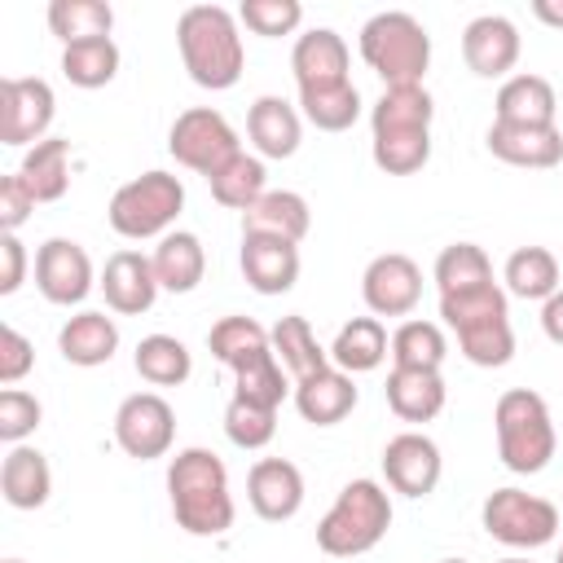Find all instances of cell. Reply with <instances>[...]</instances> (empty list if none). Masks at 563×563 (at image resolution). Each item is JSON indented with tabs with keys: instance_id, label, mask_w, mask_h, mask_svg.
<instances>
[{
	"instance_id": "6da1fadb",
	"label": "cell",
	"mask_w": 563,
	"mask_h": 563,
	"mask_svg": "<svg viewBox=\"0 0 563 563\" xmlns=\"http://www.w3.org/2000/svg\"><path fill=\"white\" fill-rule=\"evenodd\" d=\"M167 497H172L176 523L189 537H224L238 519V506L229 493V471L202 444H189L167 462Z\"/></svg>"
},
{
	"instance_id": "7a4b0ae2",
	"label": "cell",
	"mask_w": 563,
	"mask_h": 563,
	"mask_svg": "<svg viewBox=\"0 0 563 563\" xmlns=\"http://www.w3.org/2000/svg\"><path fill=\"white\" fill-rule=\"evenodd\" d=\"M176 48H180L189 79L211 92L233 88L246 70L238 13H229L224 4H189L176 18Z\"/></svg>"
},
{
	"instance_id": "3957f363",
	"label": "cell",
	"mask_w": 563,
	"mask_h": 563,
	"mask_svg": "<svg viewBox=\"0 0 563 563\" xmlns=\"http://www.w3.org/2000/svg\"><path fill=\"white\" fill-rule=\"evenodd\" d=\"M440 321L457 334V352L479 369H497L515 356L510 299L497 282L457 290V295H440Z\"/></svg>"
},
{
	"instance_id": "277c9868",
	"label": "cell",
	"mask_w": 563,
	"mask_h": 563,
	"mask_svg": "<svg viewBox=\"0 0 563 563\" xmlns=\"http://www.w3.org/2000/svg\"><path fill=\"white\" fill-rule=\"evenodd\" d=\"M391 528V497L378 479H352L339 488L334 506L317 523V545L330 559L369 554Z\"/></svg>"
},
{
	"instance_id": "5b68a950",
	"label": "cell",
	"mask_w": 563,
	"mask_h": 563,
	"mask_svg": "<svg viewBox=\"0 0 563 563\" xmlns=\"http://www.w3.org/2000/svg\"><path fill=\"white\" fill-rule=\"evenodd\" d=\"M493 427H497V457L515 475H537L550 466L559 440L550 422V405L532 387H510L493 405Z\"/></svg>"
},
{
	"instance_id": "8992f818",
	"label": "cell",
	"mask_w": 563,
	"mask_h": 563,
	"mask_svg": "<svg viewBox=\"0 0 563 563\" xmlns=\"http://www.w3.org/2000/svg\"><path fill=\"white\" fill-rule=\"evenodd\" d=\"M361 57L383 79V88L422 84L431 66V35L427 26L405 9H383L361 26Z\"/></svg>"
},
{
	"instance_id": "52a82bcc",
	"label": "cell",
	"mask_w": 563,
	"mask_h": 563,
	"mask_svg": "<svg viewBox=\"0 0 563 563\" xmlns=\"http://www.w3.org/2000/svg\"><path fill=\"white\" fill-rule=\"evenodd\" d=\"M185 211V185L172 172H141L128 185L114 189L106 216L110 229L128 242H145V238H167L176 216Z\"/></svg>"
},
{
	"instance_id": "ba28073f",
	"label": "cell",
	"mask_w": 563,
	"mask_h": 563,
	"mask_svg": "<svg viewBox=\"0 0 563 563\" xmlns=\"http://www.w3.org/2000/svg\"><path fill=\"white\" fill-rule=\"evenodd\" d=\"M479 523L493 541L510 545V550H537L550 545L559 532V506L523 493V488H493L479 506Z\"/></svg>"
},
{
	"instance_id": "9c48e42d",
	"label": "cell",
	"mask_w": 563,
	"mask_h": 563,
	"mask_svg": "<svg viewBox=\"0 0 563 563\" xmlns=\"http://www.w3.org/2000/svg\"><path fill=\"white\" fill-rule=\"evenodd\" d=\"M167 150L180 167L198 172V176H216L220 167H229L238 154H242V141L233 132V123L211 110V106H189L176 114L172 132H167Z\"/></svg>"
},
{
	"instance_id": "30bf717a",
	"label": "cell",
	"mask_w": 563,
	"mask_h": 563,
	"mask_svg": "<svg viewBox=\"0 0 563 563\" xmlns=\"http://www.w3.org/2000/svg\"><path fill=\"white\" fill-rule=\"evenodd\" d=\"M176 440V409L158 396V391H132L119 400L114 409V444L136 457V462H150V457H163Z\"/></svg>"
},
{
	"instance_id": "8fae6325",
	"label": "cell",
	"mask_w": 563,
	"mask_h": 563,
	"mask_svg": "<svg viewBox=\"0 0 563 563\" xmlns=\"http://www.w3.org/2000/svg\"><path fill=\"white\" fill-rule=\"evenodd\" d=\"M57 114V97L40 75H9L0 84V141L4 145H40Z\"/></svg>"
},
{
	"instance_id": "7c38bea8",
	"label": "cell",
	"mask_w": 563,
	"mask_h": 563,
	"mask_svg": "<svg viewBox=\"0 0 563 563\" xmlns=\"http://www.w3.org/2000/svg\"><path fill=\"white\" fill-rule=\"evenodd\" d=\"M35 286L57 308L84 303L88 290L97 286L88 251L75 238H48V242H40V251H35Z\"/></svg>"
},
{
	"instance_id": "4fadbf2b",
	"label": "cell",
	"mask_w": 563,
	"mask_h": 563,
	"mask_svg": "<svg viewBox=\"0 0 563 563\" xmlns=\"http://www.w3.org/2000/svg\"><path fill=\"white\" fill-rule=\"evenodd\" d=\"M444 475L440 444L422 431H400L383 444V479L400 497H431Z\"/></svg>"
},
{
	"instance_id": "5bb4252c",
	"label": "cell",
	"mask_w": 563,
	"mask_h": 563,
	"mask_svg": "<svg viewBox=\"0 0 563 563\" xmlns=\"http://www.w3.org/2000/svg\"><path fill=\"white\" fill-rule=\"evenodd\" d=\"M361 299L374 317H409L422 299V268L400 251L374 255L361 273Z\"/></svg>"
},
{
	"instance_id": "9a60e30c",
	"label": "cell",
	"mask_w": 563,
	"mask_h": 563,
	"mask_svg": "<svg viewBox=\"0 0 563 563\" xmlns=\"http://www.w3.org/2000/svg\"><path fill=\"white\" fill-rule=\"evenodd\" d=\"M519 26L506 13H479L466 22L462 31V57L471 66V75L479 79H501L515 70L519 62Z\"/></svg>"
},
{
	"instance_id": "2e32d148",
	"label": "cell",
	"mask_w": 563,
	"mask_h": 563,
	"mask_svg": "<svg viewBox=\"0 0 563 563\" xmlns=\"http://www.w3.org/2000/svg\"><path fill=\"white\" fill-rule=\"evenodd\" d=\"M97 286H101V295H106V308L119 312V317H141V312H150L154 299H158V290H163L158 277H154L150 255H141V251H132V246H123V251H114V255L106 260Z\"/></svg>"
},
{
	"instance_id": "e0dca14e",
	"label": "cell",
	"mask_w": 563,
	"mask_h": 563,
	"mask_svg": "<svg viewBox=\"0 0 563 563\" xmlns=\"http://www.w3.org/2000/svg\"><path fill=\"white\" fill-rule=\"evenodd\" d=\"M246 501L264 523H286L303 506V471L290 457H260L246 471Z\"/></svg>"
},
{
	"instance_id": "ac0fdd59",
	"label": "cell",
	"mask_w": 563,
	"mask_h": 563,
	"mask_svg": "<svg viewBox=\"0 0 563 563\" xmlns=\"http://www.w3.org/2000/svg\"><path fill=\"white\" fill-rule=\"evenodd\" d=\"M238 268H242L251 290L286 295L299 282V246L286 242V238H268V233H242Z\"/></svg>"
},
{
	"instance_id": "d6986e66",
	"label": "cell",
	"mask_w": 563,
	"mask_h": 563,
	"mask_svg": "<svg viewBox=\"0 0 563 563\" xmlns=\"http://www.w3.org/2000/svg\"><path fill=\"white\" fill-rule=\"evenodd\" d=\"M347 62H352V53H347L343 35L330 31V26H312V31H303V35L295 40V48H290V70H295L299 92H308V88L352 84V79H347Z\"/></svg>"
},
{
	"instance_id": "ffe728a7",
	"label": "cell",
	"mask_w": 563,
	"mask_h": 563,
	"mask_svg": "<svg viewBox=\"0 0 563 563\" xmlns=\"http://www.w3.org/2000/svg\"><path fill=\"white\" fill-rule=\"evenodd\" d=\"M484 145L493 158L510 163V167H559L563 163V132L554 123L532 128V123H488Z\"/></svg>"
},
{
	"instance_id": "44dd1931",
	"label": "cell",
	"mask_w": 563,
	"mask_h": 563,
	"mask_svg": "<svg viewBox=\"0 0 563 563\" xmlns=\"http://www.w3.org/2000/svg\"><path fill=\"white\" fill-rule=\"evenodd\" d=\"M356 400H361V391H356L352 374H343L339 365H325V369H317V374H308V378L295 383V409L312 427L343 422L356 409Z\"/></svg>"
},
{
	"instance_id": "7402d4cb",
	"label": "cell",
	"mask_w": 563,
	"mask_h": 563,
	"mask_svg": "<svg viewBox=\"0 0 563 563\" xmlns=\"http://www.w3.org/2000/svg\"><path fill=\"white\" fill-rule=\"evenodd\" d=\"M246 136L260 158H290L303 141V114L286 97H255L246 110Z\"/></svg>"
},
{
	"instance_id": "603a6c76",
	"label": "cell",
	"mask_w": 563,
	"mask_h": 563,
	"mask_svg": "<svg viewBox=\"0 0 563 563\" xmlns=\"http://www.w3.org/2000/svg\"><path fill=\"white\" fill-rule=\"evenodd\" d=\"M57 352L70 365H79V369L106 365L119 352V325H114V317H106L97 308H84V312L66 317L62 330H57Z\"/></svg>"
},
{
	"instance_id": "cb8c5ba5",
	"label": "cell",
	"mask_w": 563,
	"mask_h": 563,
	"mask_svg": "<svg viewBox=\"0 0 563 563\" xmlns=\"http://www.w3.org/2000/svg\"><path fill=\"white\" fill-rule=\"evenodd\" d=\"M0 493L13 510H40L53 493L48 457L35 444H9V453L0 462Z\"/></svg>"
},
{
	"instance_id": "d4e9b609",
	"label": "cell",
	"mask_w": 563,
	"mask_h": 563,
	"mask_svg": "<svg viewBox=\"0 0 563 563\" xmlns=\"http://www.w3.org/2000/svg\"><path fill=\"white\" fill-rule=\"evenodd\" d=\"M383 391H387V409L400 422H431V418H440V409L449 400L440 369H396L391 365Z\"/></svg>"
},
{
	"instance_id": "484cf974",
	"label": "cell",
	"mask_w": 563,
	"mask_h": 563,
	"mask_svg": "<svg viewBox=\"0 0 563 563\" xmlns=\"http://www.w3.org/2000/svg\"><path fill=\"white\" fill-rule=\"evenodd\" d=\"M493 106H497V123H532V128H545V123H554L559 97H554V84L545 75L519 70V75H510L497 88V101Z\"/></svg>"
},
{
	"instance_id": "4316f807",
	"label": "cell",
	"mask_w": 563,
	"mask_h": 563,
	"mask_svg": "<svg viewBox=\"0 0 563 563\" xmlns=\"http://www.w3.org/2000/svg\"><path fill=\"white\" fill-rule=\"evenodd\" d=\"M308 229H312V211H308V198L295 189H268L251 211H242V233H268L299 246Z\"/></svg>"
},
{
	"instance_id": "83f0119b",
	"label": "cell",
	"mask_w": 563,
	"mask_h": 563,
	"mask_svg": "<svg viewBox=\"0 0 563 563\" xmlns=\"http://www.w3.org/2000/svg\"><path fill=\"white\" fill-rule=\"evenodd\" d=\"M150 264H154V277H158L163 290H172V295H189V290L202 282V273H207V251H202L198 233H189V229H172L167 238H158Z\"/></svg>"
},
{
	"instance_id": "f1b7e54d",
	"label": "cell",
	"mask_w": 563,
	"mask_h": 563,
	"mask_svg": "<svg viewBox=\"0 0 563 563\" xmlns=\"http://www.w3.org/2000/svg\"><path fill=\"white\" fill-rule=\"evenodd\" d=\"M391 356V339L383 330L378 317H352L339 325L334 343H330V365H339L343 374H369Z\"/></svg>"
},
{
	"instance_id": "f546056e",
	"label": "cell",
	"mask_w": 563,
	"mask_h": 563,
	"mask_svg": "<svg viewBox=\"0 0 563 563\" xmlns=\"http://www.w3.org/2000/svg\"><path fill=\"white\" fill-rule=\"evenodd\" d=\"M18 176L35 194V202H57L70 189V141L66 136H44L22 154Z\"/></svg>"
},
{
	"instance_id": "4dcf8cb0",
	"label": "cell",
	"mask_w": 563,
	"mask_h": 563,
	"mask_svg": "<svg viewBox=\"0 0 563 563\" xmlns=\"http://www.w3.org/2000/svg\"><path fill=\"white\" fill-rule=\"evenodd\" d=\"M268 343H273V356L282 361V369H286L295 383L330 365V347H321V343H317V334H312L308 317H299V312L282 317V321L268 330Z\"/></svg>"
},
{
	"instance_id": "1f68e13d",
	"label": "cell",
	"mask_w": 563,
	"mask_h": 563,
	"mask_svg": "<svg viewBox=\"0 0 563 563\" xmlns=\"http://www.w3.org/2000/svg\"><path fill=\"white\" fill-rule=\"evenodd\" d=\"M501 282L510 295L519 299H550L554 290H563L559 282V260L550 246H519L506 255V268H501Z\"/></svg>"
},
{
	"instance_id": "d6a6232c",
	"label": "cell",
	"mask_w": 563,
	"mask_h": 563,
	"mask_svg": "<svg viewBox=\"0 0 563 563\" xmlns=\"http://www.w3.org/2000/svg\"><path fill=\"white\" fill-rule=\"evenodd\" d=\"M132 365L150 387H180L194 374V356L176 334H145L136 343Z\"/></svg>"
},
{
	"instance_id": "836d02e7",
	"label": "cell",
	"mask_w": 563,
	"mask_h": 563,
	"mask_svg": "<svg viewBox=\"0 0 563 563\" xmlns=\"http://www.w3.org/2000/svg\"><path fill=\"white\" fill-rule=\"evenodd\" d=\"M286 391H295V387H290V374L282 369V361L273 356V343L233 365V396L277 409L286 400Z\"/></svg>"
},
{
	"instance_id": "e575fe53",
	"label": "cell",
	"mask_w": 563,
	"mask_h": 563,
	"mask_svg": "<svg viewBox=\"0 0 563 563\" xmlns=\"http://www.w3.org/2000/svg\"><path fill=\"white\" fill-rule=\"evenodd\" d=\"M114 26V9L106 0H53L48 4V31L66 44H84V40H110Z\"/></svg>"
},
{
	"instance_id": "d590c367",
	"label": "cell",
	"mask_w": 563,
	"mask_h": 563,
	"mask_svg": "<svg viewBox=\"0 0 563 563\" xmlns=\"http://www.w3.org/2000/svg\"><path fill=\"white\" fill-rule=\"evenodd\" d=\"M369 154H374V167L378 172H387V176H413L431 158V128H387V132H374Z\"/></svg>"
},
{
	"instance_id": "8d00e7d4",
	"label": "cell",
	"mask_w": 563,
	"mask_h": 563,
	"mask_svg": "<svg viewBox=\"0 0 563 563\" xmlns=\"http://www.w3.org/2000/svg\"><path fill=\"white\" fill-rule=\"evenodd\" d=\"M211 198L229 211H251L268 194V167L260 154H238L229 167H220L211 180Z\"/></svg>"
},
{
	"instance_id": "74e56055",
	"label": "cell",
	"mask_w": 563,
	"mask_h": 563,
	"mask_svg": "<svg viewBox=\"0 0 563 563\" xmlns=\"http://www.w3.org/2000/svg\"><path fill=\"white\" fill-rule=\"evenodd\" d=\"M449 356V339L435 321H400L391 330V365L396 369H440Z\"/></svg>"
},
{
	"instance_id": "f35d334b",
	"label": "cell",
	"mask_w": 563,
	"mask_h": 563,
	"mask_svg": "<svg viewBox=\"0 0 563 563\" xmlns=\"http://www.w3.org/2000/svg\"><path fill=\"white\" fill-rule=\"evenodd\" d=\"M435 119V101L422 84H405V88H383V97L369 110V132H387V128H431Z\"/></svg>"
},
{
	"instance_id": "ab89813d",
	"label": "cell",
	"mask_w": 563,
	"mask_h": 563,
	"mask_svg": "<svg viewBox=\"0 0 563 563\" xmlns=\"http://www.w3.org/2000/svg\"><path fill=\"white\" fill-rule=\"evenodd\" d=\"M299 114L317 132H347L361 119V92H356V84L308 88V92H299Z\"/></svg>"
},
{
	"instance_id": "60d3db41",
	"label": "cell",
	"mask_w": 563,
	"mask_h": 563,
	"mask_svg": "<svg viewBox=\"0 0 563 563\" xmlns=\"http://www.w3.org/2000/svg\"><path fill=\"white\" fill-rule=\"evenodd\" d=\"M435 286L440 295H457V290H475V286H488L493 282V264L484 255V246L475 242H449L440 255H435Z\"/></svg>"
},
{
	"instance_id": "b9f144b4",
	"label": "cell",
	"mask_w": 563,
	"mask_h": 563,
	"mask_svg": "<svg viewBox=\"0 0 563 563\" xmlns=\"http://www.w3.org/2000/svg\"><path fill=\"white\" fill-rule=\"evenodd\" d=\"M119 44L114 40H84L62 48V75L75 88H106L119 75Z\"/></svg>"
},
{
	"instance_id": "7bdbcfd3",
	"label": "cell",
	"mask_w": 563,
	"mask_h": 563,
	"mask_svg": "<svg viewBox=\"0 0 563 563\" xmlns=\"http://www.w3.org/2000/svg\"><path fill=\"white\" fill-rule=\"evenodd\" d=\"M207 347H211V356L220 361V365H238V361H246L251 352H260V347H268V330L255 321V317H220L211 330H207Z\"/></svg>"
},
{
	"instance_id": "ee69618b",
	"label": "cell",
	"mask_w": 563,
	"mask_h": 563,
	"mask_svg": "<svg viewBox=\"0 0 563 563\" xmlns=\"http://www.w3.org/2000/svg\"><path fill=\"white\" fill-rule=\"evenodd\" d=\"M224 435L238 449L255 453V449H264L277 435V409L255 405V400H242V396H229V405H224Z\"/></svg>"
},
{
	"instance_id": "f6af8a7d",
	"label": "cell",
	"mask_w": 563,
	"mask_h": 563,
	"mask_svg": "<svg viewBox=\"0 0 563 563\" xmlns=\"http://www.w3.org/2000/svg\"><path fill=\"white\" fill-rule=\"evenodd\" d=\"M238 22L255 35L277 40V35H290L303 22V4L299 0H242Z\"/></svg>"
},
{
	"instance_id": "bcb514c9",
	"label": "cell",
	"mask_w": 563,
	"mask_h": 563,
	"mask_svg": "<svg viewBox=\"0 0 563 563\" xmlns=\"http://www.w3.org/2000/svg\"><path fill=\"white\" fill-rule=\"evenodd\" d=\"M44 418V405L22 391V387H4L0 391V440L4 444H26V435L40 427Z\"/></svg>"
},
{
	"instance_id": "7dc6e473",
	"label": "cell",
	"mask_w": 563,
	"mask_h": 563,
	"mask_svg": "<svg viewBox=\"0 0 563 563\" xmlns=\"http://www.w3.org/2000/svg\"><path fill=\"white\" fill-rule=\"evenodd\" d=\"M31 365H35L31 339H26L22 330H13V325H0V383H4V387L22 383V378L31 374Z\"/></svg>"
},
{
	"instance_id": "c3c4849f",
	"label": "cell",
	"mask_w": 563,
	"mask_h": 563,
	"mask_svg": "<svg viewBox=\"0 0 563 563\" xmlns=\"http://www.w3.org/2000/svg\"><path fill=\"white\" fill-rule=\"evenodd\" d=\"M31 211H35V194L26 189V180L13 172V176H4L0 180V229L4 233H18L26 220H31Z\"/></svg>"
},
{
	"instance_id": "681fc988",
	"label": "cell",
	"mask_w": 563,
	"mask_h": 563,
	"mask_svg": "<svg viewBox=\"0 0 563 563\" xmlns=\"http://www.w3.org/2000/svg\"><path fill=\"white\" fill-rule=\"evenodd\" d=\"M26 282V246L18 242V233H0V295L22 290Z\"/></svg>"
},
{
	"instance_id": "f907efd6",
	"label": "cell",
	"mask_w": 563,
	"mask_h": 563,
	"mask_svg": "<svg viewBox=\"0 0 563 563\" xmlns=\"http://www.w3.org/2000/svg\"><path fill=\"white\" fill-rule=\"evenodd\" d=\"M541 330L554 347H563V290H554L545 303H541Z\"/></svg>"
},
{
	"instance_id": "816d5d0a",
	"label": "cell",
	"mask_w": 563,
	"mask_h": 563,
	"mask_svg": "<svg viewBox=\"0 0 563 563\" xmlns=\"http://www.w3.org/2000/svg\"><path fill=\"white\" fill-rule=\"evenodd\" d=\"M532 13L545 26H563V0H532Z\"/></svg>"
},
{
	"instance_id": "f5cc1de1",
	"label": "cell",
	"mask_w": 563,
	"mask_h": 563,
	"mask_svg": "<svg viewBox=\"0 0 563 563\" xmlns=\"http://www.w3.org/2000/svg\"><path fill=\"white\" fill-rule=\"evenodd\" d=\"M497 563H528V559H497Z\"/></svg>"
},
{
	"instance_id": "db71d44e",
	"label": "cell",
	"mask_w": 563,
	"mask_h": 563,
	"mask_svg": "<svg viewBox=\"0 0 563 563\" xmlns=\"http://www.w3.org/2000/svg\"><path fill=\"white\" fill-rule=\"evenodd\" d=\"M440 563H466V559H440Z\"/></svg>"
},
{
	"instance_id": "11a10c76",
	"label": "cell",
	"mask_w": 563,
	"mask_h": 563,
	"mask_svg": "<svg viewBox=\"0 0 563 563\" xmlns=\"http://www.w3.org/2000/svg\"><path fill=\"white\" fill-rule=\"evenodd\" d=\"M4 563H22V559H4Z\"/></svg>"
},
{
	"instance_id": "9f6ffc18",
	"label": "cell",
	"mask_w": 563,
	"mask_h": 563,
	"mask_svg": "<svg viewBox=\"0 0 563 563\" xmlns=\"http://www.w3.org/2000/svg\"><path fill=\"white\" fill-rule=\"evenodd\" d=\"M554 563H563V550H559V559H554Z\"/></svg>"
}]
</instances>
